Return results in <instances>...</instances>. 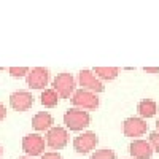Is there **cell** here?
I'll list each match as a JSON object with an SVG mask.
<instances>
[{"label": "cell", "instance_id": "6da1fadb", "mask_svg": "<svg viewBox=\"0 0 159 159\" xmlns=\"http://www.w3.org/2000/svg\"><path fill=\"white\" fill-rule=\"evenodd\" d=\"M76 88V81L72 73H67V72H62V73H57L52 80V89L57 92V96L61 99H69L75 94V89Z\"/></svg>", "mask_w": 159, "mask_h": 159}, {"label": "cell", "instance_id": "7a4b0ae2", "mask_svg": "<svg viewBox=\"0 0 159 159\" xmlns=\"http://www.w3.org/2000/svg\"><path fill=\"white\" fill-rule=\"evenodd\" d=\"M64 123L70 130H83L89 126L91 116L88 111L80 110V108H70L64 115Z\"/></svg>", "mask_w": 159, "mask_h": 159}, {"label": "cell", "instance_id": "3957f363", "mask_svg": "<svg viewBox=\"0 0 159 159\" xmlns=\"http://www.w3.org/2000/svg\"><path fill=\"white\" fill-rule=\"evenodd\" d=\"M72 103L75 105V108L80 110H96L99 107V97L97 94L86 89H76L75 94L72 96Z\"/></svg>", "mask_w": 159, "mask_h": 159}, {"label": "cell", "instance_id": "277c9868", "mask_svg": "<svg viewBox=\"0 0 159 159\" xmlns=\"http://www.w3.org/2000/svg\"><path fill=\"white\" fill-rule=\"evenodd\" d=\"M97 143H99L97 135L91 130H86V132H83V134H80L73 139V148L80 154H88L97 147Z\"/></svg>", "mask_w": 159, "mask_h": 159}, {"label": "cell", "instance_id": "5b68a950", "mask_svg": "<svg viewBox=\"0 0 159 159\" xmlns=\"http://www.w3.org/2000/svg\"><path fill=\"white\" fill-rule=\"evenodd\" d=\"M78 83L81 86V89H86V91H91L94 94H99L105 89L103 86V81L97 78V75L92 72V70H80L78 73Z\"/></svg>", "mask_w": 159, "mask_h": 159}, {"label": "cell", "instance_id": "8992f818", "mask_svg": "<svg viewBox=\"0 0 159 159\" xmlns=\"http://www.w3.org/2000/svg\"><path fill=\"white\" fill-rule=\"evenodd\" d=\"M148 130V124L143 118L140 116H132L127 118L126 121L123 123V132L126 137H132V139H137L142 137L145 132Z\"/></svg>", "mask_w": 159, "mask_h": 159}, {"label": "cell", "instance_id": "52a82bcc", "mask_svg": "<svg viewBox=\"0 0 159 159\" xmlns=\"http://www.w3.org/2000/svg\"><path fill=\"white\" fill-rule=\"evenodd\" d=\"M46 145L52 150H62L64 147H67L69 143V132L65 130L64 127L61 126H56V127H51L48 132H46Z\"/></svg>", "mask_w": 159, "mask_h": 159}, {"label": "cell", "instance_id": "ba28073f", "mask_svg": "<svg viewBox=\"0 0 159 159\" xmlns=\"http://www.w3.org/2000/svg\"><path fill=\"white\" fill-rule=\"evenodd\" d=\"M45 145L46 142L40 134H29L22 139V150L27 156H42Z\"/></svg>", "mask_w": 159, "mask_h": 159}, {"label": "cell", "instance_id": "9c48e42d", "mask_svg": "<svg viewBox=\"0 0 159 159\" xmlns=\"http://www.w3.org/2000/svg\"><path fill=\"white\" fill-rule=\"evenodd\" d=\"M25 81L32 89H43L49 83V70L45 67H35L29 70L27 76H25Z\"/></svg>", "mask_w": 159, "mask_h": 159}, {"label": "cell", "instance_id": "30bf717a", "mask_svg": "<svg viewBox=\"0 0 159 159\" xmlns=\"http://www.w3.org/2000/svg\"><path fill=\"white\" fill-rule=\"evenodd\" d=\"M34 96L27 91H15L10 96V105L16 111H27L34 105Z\"/></svg>", "mask_w": 159, "mask_h": 159}, {"label": "cell", "instance_id": "8fae6325", "mask_svg": "<svg viewBox=\"0 0 159 159\" xmlns=\"http://www.w3.org/2000/svg\"><path fill=\"white\" fill-rule=\"evenodd\" d=\"M129 153L135 159H150L153 156V148L147 140H134L129 145Z\"/></svg>", "mask_w": 159, "mask_h": 159}, {"label": "cell", "instance_id": "7c38bea8", "mask_svg": "<svg viewBox=\"0 0 159 159\" xmlns=\"http://www.w3.org/2000/svg\"><path fill=\"white\" fill-rule=\"evenodd\" d=\"M52 123H54V119H52V116L48 111H38L32 118V127L37 132H43V130L48 132L52 127Z\"/></svg>", "mask_w": 159, "mask_h": 159}, {"label": "cell", "instance_id": "4fadbf2b", "mask_svg": "<svg viewBox=\"0 0 159 159\" xmlns=\"http://www.w3.org/2000/svg\"><path fill=\"white\" fill-rule=\"evenodd\" d=\"M137 111H139L140 118H153L157 111V105L153 99H143L139 102Z\"/></svg>", "mask_w": 159, "mask_h": 159}, {"label": "cell", "instance_id": "5bb4252c", "mask_svg": "<svg viewBox=\"0 0 159 159\" xmlns=\"http://www.w3.org/2000/svg\"><path fill=\"white\" fill-rule=\"evenodd\" d=\"M92 72L97 75V78L100 81H103V80L105 81H111V80H115L118 76L119 69H116V67H96Z\"/></svg>", "mask_w": 159, "mask_h": 159}, {"label": "cell", "instance_id": "9a60e30c", "mask_svg": "<svg viewBox=\"0 0 159 159\" xmlns=\"http://www.w3.org/2000/svg\"><path fill=\"white\" fill-rule=\"evenodd\" d=\"M40 100H42V103L45 105V107L51 108V107H56L57 102H59V96H57V92L54 89H45L42 92V96H40Z\"/></svg>", "mask_w": 159, "mask_h": 159}, {"label": "cell", "instance_id": "2e32d148", "mask_svg": "<svg viewBox=\"0 0 159 159\" xmlns=\"http://www.w3.org/2000/svg\"><path fill=\"white\" fill-rule=\"evenodd\" d=\"M89 159H116V154L111 150L103 148V150H96L94 153L91 154Z\"/></svg>", "mask_w": 159, "mask_h": 159}, {"label": "cell", "instance_id": "e0dca14e", "mask_svg": "<svg viewBox=\"0 0 159 159\" xmlns=\"http://www.w3.org/2000/svg\"><path fill=\"white\" fill-rule=\"evenodd\" d=\"M8 72L13 78H22V76H27L29 69L27 67H10Z\"/></svg>", "mask_w": 159, "mask_h": 159}, {"label": "cell", "instance_id": "ac0fdd59", "mask_svg": "<svg viewBox=\"0 0 159 159\" xmlns=\"http://www.w3.org/2000/svg\"><path fill=\"white\" fill-rule=\"evenodd\" d=\"M148 142H150V145H151L153 151L159 153V132H157V130H156V132H150Z\"/></svg>", "mask_w": 159, "mask_h": 159}, {"label": "cell", "instance_id": "d6986e66", "mask_svg": "<svg viewBox=\"0 0 159 159\" xmlns=\"http://www.w3.org/2000/svg\"><path fill=\"white\" fill-rule=\"evenodd\" d=\"M40 159H62V156L59 153H45L40 156Z\"/></svg>", "mask_w": 159, "mask_h": 159}, {"label": "cell", "instance_id": "ffe728a7", "mask_svg": "<svg viewBox=\"0 0 159 159\" xmlns=\"http://www.w3.org/2000/svg\"><path fill=\"white\" fill-rule=\"evenodd\" d=\"M5 116H7V108H5L3 103H0V121H3Z\"/></svg>", "mask_w": 159, "mask_h": 159}, {"label": "cell", "instance_id": "44dd1931", "mask_svg": "<svg viewBox=\"0 0 159 159\" xmlns=\"http://www.w3.org/2000/svg\"><path fill=\"white\" fill-rule=\"evenodd\" d=\"M143 70L148 72V73H157L159 72V67H145Z\"/></svg>", "mask_w": 159, "mask_h": 159}, {"label": "cell", "instance_id": "7402d4cb", "mask_svg": "<svg viewBox=\"0 0 159 159\" xmlns=\"http://www.w3.org/2000/svg\"><path fill=\"white\" fill-rule=\"evenodd\" d=\"M156 127H157V132H159V118H157V121H156Z\"/></svg>", "mask_w": 159, "mask_h": 159}, {"label": "cell", "instance_id": "603a6c76", "mask_svg": "<svg viewBox=\"0 0 159 159\" xmlns=\"http://www.w3.org/2000/svg\"><path fill=\"white\" fill-rule=\"evenodd\" d=\"M2 153H3V148H2V145H0V156H2Z\"/></svg>", "mask_w": 159, "mask_h": 159}, {"label": "cell", "instance_id": "cb8c5ba5", "mask_svg": "<svg viewBox=\"0 0 159 159\" xmlns=\"http://www.w3.org/2000/svg\"><path fill=\"white\" fill-rule=\"evenodd\" d=\"M19 159H30V157H19Z\"/></svg>", "mask_w": 159, "mask_h": 159}]
</instances>
